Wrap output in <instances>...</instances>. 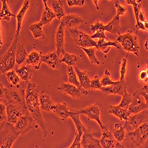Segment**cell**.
Masks as SVG:
<instances>
[{
	"label": "cell",
	"instance_id": "836d02e7",
	"mask_svg": "<svg viewBox=\"0 0 148 148\" xmlns=\"http://www.w3.org/2000/svg\"><path fill=\"white\" fill-rule=\"evenodd\" d=\"M27 57V52L24 45L18 42L16 49V62L18 65L23 64L26 62Z\"/></svg>",
	"mask_w": 148,
	"mask_h": 148
},
{
	"label": "cell",
	"instance_id": "ab89813d",
	"mask_svg": "<svg viewBox=\"0 0 148 148\" xmlns=\"http://www.w3.org/2000/svg\"><path fill=\"white\" fill-rule=\"evenodd\" d=\"M133 100V96L127 93V91L125 92V94L122 96V100L119 106L123 109L127 110L129 106L131 104Z\"/></svg>",
	"mask_w": 148,
	"mask_h": 148
},
{
	"label": "cell",
	"instance_id": "484cf974",
	"mask_svg": "<svg viewBox=\"0 0 148 148\" xmlns=\"http://www.w3.org/2000/svg\"><path fill=\"white\" fill-rule=\"evenodd\" d=\"M69 117H71L74 123V125H75L77 129V133L81 137H82L84 133L88 131V130L85 127V126L82 125V122L79 119V114L76 110L70 111Z\"/></svg>",
	"mask_w": 148,
	"mask_h": 148
},
{
	"label": "cell",
	"instance_id": "94428289",
	"mask_svg": "<svg viewBox=\"0 0 148 148\" xmlns=\"http://www.w3.org/2000/svg\"><path fill=\"white\" fill-rule=\"evenodd\" d=\"M35 148H41V147H39V146H38V145H36V146H35Z\"/></svg>",
	"mask_w": 148,
	"mask_h": 148
},
{
	"label": "cell",
	"instance_id": "1f68e13d",
	"mask_svg": "<svg viewBox=\"0 0 148 148\" xmlns=\"http://www.w3.org/2000/svg\"><path fill=\"white\" fill-rule=\"evenodd\" d=\"M43 24L40 21L37 23L31 24L29 27L30 30L32 32L33 37L35 39H39L40 40L45 38V34L42 30Z\"/></svg>",
	"mask_w": 148,
	"mask_h": 148
},
{
	"label": "cell",
	"instance_id": "f5cc1de1",
	"mask_svg": "<svg viewBox=\"0 0 148 148\" xmlns=\"http://www.w3.org/2000/svg\"><path fill=\"white\" fill-rule=\"evenodd\" d=\"M102 24H103V23L101 22H100L99 20H97L94 24L91 25V30L93 32L94 34L101 27V26H102Z\"/></svg>",
	"mask_w": 148,
	"mask_h": 148
},
{
	"label": "cell",
	"instance_id": "cb8c5ba5",
	"mask_svg": "<svg viewBox=\"0 0 148 148\" xmlns=\"http://www.w3.org/2000/svg\"><path fill=\"white\" fill-rule=\"evenodd\" d=\"M74 70H75L77 77L79 78V82L80 83L81 87L84 88V89L88 90H91L90 88V84L91 79H90L88 73L87 71H82L79 70L77 66H73Z\"/></svg>",
	"mask_w": 148,
	"mask_h": 148
},
{
	"label": "cell",
	"instance_id": "e0dca14e",
	"mask_svg": "<svg viewBox=\"0 0 148 148\" xmlns=\"http://www.w3.org/2000/svg\"><path fill=\"white\" fill-rule=\"evenodd\" d=\"M84 23V20L79 15L68 14L65 16L61 20L60 24L64 26L65 29L77 28L79 24Z\"/></svg>",
	"mask_w": 148,
	"mask_h": 148
},
{
	"label": "cell",
	"instance_id": "680465c9",
	"mask_svg": "<svg viewBox=\"0 0 148 148\" xmlns=\"http://www.w3.org/2000/svg\"><path fill=\"white\" fill-rule=\"evenodd\" d=\"M145 47L146 50L148 51V38L146 40V42H145Z\"/></svg>",
	"mask_w": 148,
	"mask_h": 148
},
{
	"label": "cell",
	"instance_id": "d590c367",
	"mask_svg": "<svg viewBox=\"0 0 148 148\" xmlns=\"http://www.w3.org/2000/svg\"><path fill=\"white\" fill-rule=\"evenodd\" d=\"M3 7L0 13V18L1 19H3L6 21H10L11 17H16L17 16H15L11 13L8 5L7 4V2L6 0H2Z\"/></svg>",
	"mask_w": 148,
	"mask_h": 148
},
{
	"label": "cell",
	"instance_id": "5b68a950",
	"mask_svg": "<svg viewBox=\"0 0 148 148\" xmlns=\"http://www.w3.org/2000/svg\"><path fill=\"white\" fill-rule=\"evenodd\" d=\"M19 41V36L15 35L14 40L7 52L1 58L0 60V72L4 73L13 69L14 67L16 59V49Z\"/></svg>",
	"mask_w": 148,
	"mask_h": 148
},
{
	"label": "cell",
	"instance_id": "11a10c76",
	"mask_svg": "<svg viewBox=\"0 0 148 148\" xmlns=\"http://www.w3.org/2000/svg\"><path fill=\"white\" fill-rule=\"evenodd\" d=\"M114 148H126V147L123 144H121L120 142H117L116 144V146H115Z\"/></svg>",
	"mask_w": 148,
	"mask_h": 148
},
{
	"label": "cell",
	"instance_id": "ac0fdd59",
	"mask_svg": "<svg viewBox=\"0 0 148 148\" xmlns=\"http://www.w3.org/2000/svg\"><path fill=\"white\" fill-rule=\"evenodd\" d=\"M52 112L62 121L65 122L69 117L70 110L65 103H56L54 105Z\"/></svg>",
	"mask_w": 148,
	"mask_h": 148
},
{
	"label": "cell",
	"instance_id": "60d3db41",
	"mask_svg": "<svg viewBox=\"0 0 148 148\" xmlns=\"http://www.w3.org/2000/svg\"><path fill=\"white\" fill-rule=\"evenodd\" d=\"M6 75L7 79L10 84L18 87V84L20 81V78L14 70H11L7 72Z\"/></svg>",
	"mask_w": 148,
	"mask_h": 148
},
{
	"label": "cell",
	"instance_id": "4dcf8cb0",
	"mask_svg": "<svg viewBox=\"0 0 148 148\" xmlns=\"http://www.w3.org/2000/svg\"><path fill=\"white\" fill-rule=\"evenodd\" d=\"M112 46H114L117 49H120V47L117 45V42H106L105 39H101L97 42V49L99 51H102L104 53H107Z\"/></svg>",
	"mask_w": 148,
	"mask_h": 148
},
{
	"label": "cell",
	"instance_id": "5bb4252c",
	"mask_svg": "<svg viewBox=\"0 0 148 148\" xmlns=\"http://www.w3.org/2000/svg\"><path fill=\"white\" fill-rule=\"evenodd\" d=\"M101 91L106 96L112 94H116L123 96L125 92L127 91L126 84L125 80L118 81L115 84H113L108 87H103L101 88Z\"/></svg>",
	"mask_w": 148,
	"mask_h": 148
},
{
	"label": "cell",
	"instance_id": "52a82bcc",
	"mask_svg": "<svg viewBox=\"0 0 148 148\" xmlns=\"http://www.w3.org/2000/svg\"><path fill=\"white\" fill-rule=\"evenodd\" d=\"M71 38L75 44L79 47H97V42L91 38V36L78 30L77 28L69 29Z\"/></svg>",
	"mask_w": 148,
	"mask_h": 148
},
{
	"label": "cell",
	"instance_id": "7a4b0ae2",
	"mask_svg": "<svg viewBox=\"0 0 148 148\" xmlns=\"http://www.w3.org/2000/svg\"><path fill=\"white\" fill-rule=\"evenodd\" d=\"M0 86V98L1 103L5 101L6 106L13 104L28 110L26 102V91L20 88L19 87L16 88H5L2 83Z\"/></svg>",
	"mask_w": 148,
	"mask_h": 148
},
{
	"label": "cell",
	"instance_id": "c3c4849f",
	"mask_svg": "<svg viewBox=\"0 0 148 148\" xmlns=\"http://www.w3.org/2000/svg\"><path fill=\"white\" fill-rule=\"evenodd\" d=\"M69 148H82L81 137L77 133H76L75 137L74 138L73 142L69 147Z\"/></svg>",
	"mask_w": 148,
	"mask_h": 148
},
{
	"label": "cell",
	"instance_id": "816d5d0a",
	"mask_svg": "<svg viewBox=\"0 0 148 148\" xmlns=\"http://www.w3.org/2000/svg\"><path fill=\"white\" fill-rule=\"evenodd\" d=\"M139 77L140 81L148 84V77H147L146 70H142L140 72Z\"/></svg>",
	"mask_w": 148,
	"mask_h": 148
},
{
	"label": "cell",
	"instance_id": "8fae6325",
	"mask_svg": "<svg viewBox=\"0 0 148 148\" xmlns=\"http://www.w3.org/2000/svg\"><path fill=\"white\" fill-rule=\"evenodd\" d=\"M34 119L31 116L30 114H26L21 117L16 125H14V128L17 133L21 135H24L27 133L33 127V122Z\"/></svg>",
	"mask_w": 148,
	"mask_h": 148
},
{
	"label": "cell",
	"instance_id": "9f6ffc18",
	"mask_svg": "<svg viewBox=\"0 0 148 148\" xmlns=\"http://www.w3.org/2000/svg\"><path fill=\"white\" fill-rule=\"evenodd\" d=\"M143 24H144V26H145V28L146 29V31L148 32V21L146 20V21H145L143 23Z\"/></svg>",
	"mask_w": 148,
	"mask_h": 148
},
{
	"label": "cell",
	"instance_id": "b9f144b4",
	"mask_svg": "<svg viewBox=\"0 0 148 148\" xmlns=\"http://www.w3.org/2000/svg\"><path fill=\"white\" fill-rule=\"evenodd\" d=\"M103 87H108L113 84H115L117 81H113L110 78V73L108 69H106L104 72V75L100 81Z\"/></svg>",
	"mask_w": 148,
	"mask_h": 148
},
{
	"label": "cell",
	"instance_id": "db71d44e",
	"mask_svg": "<svg viewBox=\"0 0 148 148\" xmlns=\"http://www.w3.org/2000/svg\"><path fill=\"white\" fill-rule=\"evenodd\" d=\"M139 21H140V22L143 23L146 21V17H145V16L144 13H143V12H142L141 10L140 11V13H139Z\"/></svg>",
	"mask_w": 148,
	"mask_h": 148
},
{
	"label": "cell",
	"instance_id": "ee69618b",
	"mask_svg": "<svg viewBox=\"0 0 148 148\" xmlns=\"http://www.w3.org/2000/svg\"><path fill=\"white\" fill-rule=\"evenodd\" d=\"M103 87L102 86L99 77L95 75L91 80L90 84L91 90H101Z\"/></svg>",
	"mask_w": 148,
	"mask_h": 148
},
{
	"label": "cell",
	"instance_id": "f1b7e54d",
	"mask_svg": "<svg viewBox=\"0 0 148 148\" xmlns=\"http://www.w3.org/2000/svg\"><path fill=\"white\" fill-rule=\"evenodd\" d=\"M120 17L117 16L113 18V19L109 22L107 25L105 26V30L110 32L113 35H116L117 34L119 36L120 34Z\"/></svg>",
	"mask_w": 148,
	"mask_h": 148
},
{
	"label": "cell",
	"instance_id": "7bdbcfd3",
	"mask_svg": "<svg viewBox=\"0 0 148 148\" xmlns=\"http://www.w3.org/2000/svg\"><path fill=\"white\" fill-rule=\"evenodd\" d=\"M105 26L103 24L101 27L98 29L92 36H91V38L92 39H98L99 40L101 39H106L107 41H110L105 34Z\"/></svg>",
	"mask_w": 148,
	"mask_h": 148
},
{
	"label": "cell",
	"instance_id": "9a60e30c",
	"mask_svg": "<svg viewBox=\"0 0 148 148\" xmlns=\"http://www.w3.org/2000/svg\"><path fill=\"white\" fill-rule=\"evenodd\" d=\"M41 62L46 64L53 69H58L61 66V62L56 52H51L45 55H42Z\"/></svg>",
	"mask_w": 148,
	"mask_h": 148
},
{
	"label": "cell",
	"instance_id": "8992f818",
	"mask_svg": "<svg viewBox=\"0 0 148 148\" xmlns=\"http://www.w3.org/2000/svg\"><path fill=\"white\" fill-rule=\"evenodd\" d=\"M117 42L121 44L124 50L128 52H133L139 56L140 47L138 38L132 30H129L125 34H120L117 38Z\"/></svg>",
	"mask_w": 148,
	"mask_h": 148
},
{
	"label": "cell",
	"instance_id": "ffe728a7",
	"mask_svg": "<svg viewBox=\"0 0 148 148\" xmlns=\"http://www.w3.org/2000/svg\"><path fill=\"white\" fill-rule=\"evenodd\" d=\"M39 104L41 110L46 112H52L55 104L46 91H42L40 92Z\"/></svg>",
	"mask_w": 148,
	"mask_h": 148
},
{
	"label": "cell",
	"instance_id": "30bf717a",
	"mask_svg": "<svg viewBox=\"0 0 148 148\" xmlns=\"http://www.w3.org/2000/svg\"><path fill=\"white\" fill-rule=\"evenodd\" d=\"M79 114H84L87 116L89 119L93 120L98 123L101 128L103 127L101 119V104L99 103H96L95 104L91 105L84 109H81L76 110Z\"/></svg>",
	"mask_w": 148,
	"mask_h": 148
},
{
	"label": "cell",
	"instance_id": "f35d334b",
	"mask_svg": "<svg viewBox=\"0 0 148 148\" xmlns=\"http://www.w3.org/2000/svg\"><path fill=\"white\" fill-rule=\"evenodd\" d=\"M82 49V50L85 52L86 55L88 56V59H90V62L93 64H95L97 65H100V62L98 61L97 58H96L95 55V52L97 50V48L94 47H90V48H84V47H80Z\"/></svg>",
	"mask_w": 148,
	"mask_h": 148
},
{
	"label": "cell",
	"instance_id": "3957f363",
	"mask_svg": "<svg viewBox=\"0 0 148 148\" xmlns=\"http://www.w3.org/2000/svg\"><path fill=\"white\" fill-rule=\"evenodd\" d=\"M126 140L132 148H145L148 140V119L134 131L126 134Z\"/></svg>",
	"mask_w": 148,
	"mask_h": 148
},
{
	"label": "cell",
	"instance_id": "e575fe53",
	"mask_svg": "<svg viewBox=\"0 0 148 148\" xmlns=\"http://www.w3.org/2000/svg\"><path fill=\"white\" fill-rule=\"evenodd\" d=\"M52 7L56 17L61 21L65 16V11L63 4L60 0H54L52 2Z\"/></svg>",
	"mask_w": 148,
	"mask_h": 148
},
{
	"label": "cell",
	"instance_id": "6da1fadb",
	"mask_svg": "<svg viewBox=\"0 0 148 148\" xmlns=\"http://www.w3.org/2000/svg\"><path fill=\"white\" fill-rule=\"evenodd\" d=\"M39 86L34 83L28 82L26 89V102L29 112L41 129L45 138L47 135V131L41 113L39 104Z\"/></svg>",
	"mask_w": 148,
	"mask_h": 148
},
{
	"label": "cell",
	"instance_id": "7402d4cb",
	"mask_svg": "<svg viewBox=\"0 0 148 148\" xmlns=\"http://www.w3.org/2000/svg\"><path fill=\"white\" fill-rule=\"evenodd\" d=\"M64 31L65 28L62 25L60 24L55 36L56 52L59 57L61 53L64 55L65 53L64 50Z\"/></svg>",
	"mask_w": 148,
	"mask_h": 148
},
{
	"label": "cell",
	"instance_id": "9c48e42d",
	"mask_svg": "<svg viewBox=\"0 0 148 148\" xmlns=\"http://www.w3.org/2000/svg\"><path fill=\"white\" fill-rule=\"evenodd\" d=\"M28 110L24 109L19 106L8 104L7 106V121L11 124L16 125L18 120L23 116L29 114Z\"/></svg>",
	"mask_w": 148,
	"mask_h": 148
},
{
	"label": "cell",
	"instance_id": "6f0895ef",
	"mask_svg": "<svg viewBox=\"0 0 148 148\" xmlns=\"http://www.w3.org/2000/svg\"><path fill=\"white\" fill-rule=\"evenodd\" d=\"M93 1V3L95 4V5L96 8H97V10H99V7H98V0H97V1H95V0H94V1Z\"/></svg>",
	"mask_w": 148,
	"mask_h": 148
},
{
	"label": "cell",
	"instance_id": "d6a6232c",
	"mask_svg": "<svg viewBox=\"0 0 148 148\" xmlns=\"http://www.w3.org/2000/svg\"><path fill=\"white\" fill-rule=\"evenodd\" d=\"M125 127L123 126L120 123H116L113 129V136L117 142H123L126 140V134Z\"/></svg>",
	"mask_w": 148,
	"mask_h": 148
},
{
	"label": "cell",
	"instance_id": "4316f807",
	"mask_svg": "<svg viewBox=\"0 0 148 148\" xmlns=\"http://www.w3.org/2000/svg\"><path fill=\"white\" fill-rule=\"evenodd\" d=\"M29 0H26V1H24L23 5L20 10L19 11L18 13L17 14L16 16L17 18V30H16V34L17 36H19L20 30L21 29V26H22V23L23 21V19L25 17L26 13L27 11V10L29 8Z\"/></svg>",
	"mask_w": 148,
	"mask_h": 148
},
{
	"label": "cell",
	"instance_id": "4fadbf2b",
	"mask_svg": "<svg viewBox=\"0 0 148 148\" xmlns=\"http://www.w3.org/2000/svg\"><path fill=\"white\" fill-rule=\"evenodd\" d=\"M148 119V109L145 110L142 112L134 114H131L125 122V127H126L127 125H130L134 130L138 128L140 126L147 120Z\"/></svg>",
	"mask_w": 148,
	"mask_h": 148
},
{
	"label": "cell",
	"instance_id": "d4e9b609",
	"mask_svg": "<svg viewBox=\"0 0 148 148\" xmlns=\"http://www.w3.org/2000/svg\"><path fill=\"white\" fill-rule=\"evenodd\" d=\"M44 3V9L42 14V18L40 22L43 24V26L49 25L52 21L56 17L54 12L47 6L46 0H43Z\"/></svg>",
	"mask_w": 148,
	"mask_h": 148
},
{
	"label": "cell",
	"instance_id": "44dd1931",
	"mask_svg": "<svg viewBox=\"0 0 148 148\" xmlns=\"http://www.w3.org/2000/svg\"><path fill=\"white\" fill-rule=\"evenodd\" d=\"M102 130V137L100 139V144L103 148H114V136L112 134L108 128L103 126L101 128Z\"/></svg>",
	"mask_w": 148,
	"mask_h": 148
},
{
	"label": "cell",
	"instance_id": "277c9868",
	"mask_svg": "<svg viewBox=\"0 0 148 148\" xmlns=\"http://www.w3.org/2000/svg\"><path fill=\"white\" fill-rule=\"evenodd\" d=\"M20 135L16 132L14 125L8 121L1 123L0 148H11Z\"/></svg>",
	"mask_w": 148,
	"mask_h": 148
},
{
	"label": "cell",
	"instance_id": "7dc6e473",
	"mask_svg": "<svg viewBox=\"0 0 148 148\" xmlns=\"http://www.w3.org/2000/svg\"><path fill=\"white\" fill-rule=\"evenodd\" d=\"M138 91L141 97H143L145 98V103L148 109V86L145 85L144 87H143L141 89H140Z\"/></svg>",
	"mask_w": 148,
	"mask_h": 148
},
{
	"label": "cell",
	"instance_id": "83f0119b",
	"mask_svg": "<svg viewBox=\"0 0 148 148\" xmlns=\"http://www.w3.org/2000/svg\"><path fill=\"white\" fill-rule=\"evenodd\" d=\"M42 53H38V52L33 51L29 55H27L26 64L28 65H32L33 66L34 68L36 70H38L40 68V66L42 64L40 58Z\"/></svg>",
	"mask_w": 148,
	"mask_h": 148
},
{
	"label": "cell",
	"instance_id": "f6af8a7d",
	"mask_svg": "<svg viewBox=\"0 0 148 148\" xmlns=\"http://www.w3.org/2000/svg\"><path fill=\"white\" fill-rule=\"evenodd\" d=\"M128 56V54L127 55L126 58H124L122 59V62L121 64L120 68V81L125 80V76L126 74V66H127V58Z\"/></svg>",
	"mask_w": 148,
	"mask_h": 148
},
{
	"label": "cell",
	"instance_id": "681fc988",
	"mask_svg": "<svg viewBox=\"0 0 148 148\" xmlns=\"http://www.w3.org/2000/svg\"><path fill=\"white\" fill-rule=\"evenodd\" d=\"M115 7L117 9V16L120 17V16H123L126 13V12L127 11L126 8L125 6L121 5L118 1L116 2Z\"/></svg>",
	"mask_w": 148,
	"mask_h": 148
},
{
	"label": "cell",
	"instance_id": "91938a15",
	"mask_svg": "<svg viewBox=\"0 0 148 148\" xmlns=\"http://www.w3.org/2000/svg\"><path fill=\"white\" fill-rule=\"evenodd\" d=\"M146 71L147 75V77H148V68H146Z\"/></svg>",
	"mask_w": 148,
	"mask_h": 148
},
{
	"label": "cell",
	"instance_id": "7c38bea8",
	"mask_svg": "<svg viewBox=\"0 0 148 148\" xmlns=\"http://www.w3.org/2000/svg\"><path fill=\"white\" fill-rule=\"evenodd\" d=\"M147 109L145 102L142 100L141 95L139 94V91H135L133 95V100L127 110L131 114L139 113L142 111Z\"/></svg>",
	"mask_w": 148,
	"mask_h": 148
},
{
	"label": "cell",
	"instance_id": "603a6c76",
	"mask_svg": "<svg viewBox=\"0 0 148 148\" xmlns=\"http://www.w3.org/2000/svg\"><path fill=\"white\" fill-rule=\"evenodd\" d=\"M108 111L110 114L115 116L121 121H125V122L127 121L128 117L131 115L127 110L123 109L119 106L110 105L108 107Z\"/></svg>",
	"mask_w": 148,
	"mask_h": 148
},
{
	"label": "cell",
	"instance_id": "ba28073f",
	"mask_svg": "<svg viewBox=\"0 0 148 148\" xmlns=\"http://www.w3.org/2000/svg\"><path fill=\"white\" fill-rule=\"evenodd\" d=\"M58 90L66 95H69L73 98H79L81 96L87 95L88 91L82 87H77L75 85L69 83L61 82L58 87Z\"/></svg>",
	"mask_w": 148,
	"mask_h": 148
},
{
	"label": "cell",
	"instance_id": "2e32d148",
	"mask_svg": "<svg viewBox=\"0 0 148 148\" xmlns=\"http://www.w3.org/2000/svg\"><path fill=\"white\" fill-rule=\"evenodd\" d=\"M82 148H103L99 140L96 139L90 133L87 131L84 133L81 139Z\"/></svg>",
	"mask_w": 148,
	"mask_h": 148
},
{
	"label": "cell",
	"instance_id": "e7e4bbea",
	"mask_svg": "<svg viewBox=\"0 0 148 148\" xmlns=\"http://www.w3.org/2000/svg\"><path fill=\"white\" fill-rule=\"evenodd\" d=\"M147 86H148V85H147Z\"/></svg>",
	"mask_w": 148,
	"mask_h": 148
},
{
	"label": "cell",
	"instance_id": "f907efd6",
	"mask_svg": "<svg viewBox=\"0 0 148 148\" xmlns=\"http://www.w3.org/2000/svg\"><path fill=\"white\" fill-rule=\"evenodd\" d=\"M66 1L69 7L73 6H83L85 3L84 0H67Z\"/></svg>",
	"mask_w": 148,
	"mask_h": 148
},
{
	"label": "cell",
	"instance_id": "8d00e7d4",
	"mask_svg": "<svg viewBox=\"0 0 148 148\" xmlns=\"http://www.w3.org/2000/svg\"><path fill=\"white\" fill-rule=\"evenodd\" d=\"M66 69L68 76L69 83L75 85L77 87H80L81 85H80L79 82L78 81L77 75L75 70H74L73 66H66Z\"/></svg>",
	"mask_w": 148,
	"mask_h": 148
},
{
	"label": "cell",
	"instance_id": "f546056e",
	"mask_svg": "<svg viewBox=\"0 0 148 148\" xmlns=\"http://www.w3.org/2000/svg\"><path fill=\"white\" fill-rule=\"evenodd\" d=\"M16 72L20 78L26 82H29V81L32 79L33 76V71L29 66H22L20 68L16 69Z\"/></svg>",
	"mask_w": 148,
	"mask_h": 148
},
{
	"label": "cell",
	"instance_id": "be15d7a7",
	"mask_svg": "<svg viewBox=\"0 0 148 148\" xmlns=\"http://www.w3.org/2000/svg\"><path fill=\"white\" fill-rule=\"evenodd\" d=\"M68 148H69V147H68Z\"/></svg>",
	"mask_w": 148,
	"mask_h": 148
},
{
	"label": "cell",
	"instance_id": "74e56055",
	"mask_svg": "<svg viewBox=\"0 0 148 148\" xmlns=\"http://www.w3.org/2000/svg\"><path fill=\"white\" fill-rule=\"evenodd\" d=\"M62 59H60L61 63H65L66 66H75L76 63L78 61L79 58L74 55H71L69 53L65 52L64 55Z\"/></svg>",
	"mask_w": 148,
	"mask_h": 148
},
{
	"label": "cell",
	"instance_id": "d6986e66",
	"mask_svg": "<svg viewBox=\"0 0 148 148\" xmlns=\"http://www.w3.org/2000/svg\"><path fill=\"white\" fill-rule=\"evenodd\" d=\"M142 1V0H126V3H127L128 4L132 5L133 7L134 16L136 17V24L135 26V28L136 29V33L139 30L146 31L144 26V24L143 23L140 22L139 20V13H140V11L141 10Z\"/></svg>",
	"mask_w": 148,
	"mask_h": 148
},
{
	"label": "cell",
	"instance_id": "6125c7cd",
	"mask_svg": "<svg viewBox=\"0 0 148 148\" xmlns=\"http://www.w3.org/2000/svg\"><path fill=\"white\" fill-rule=\"evenodd\" d=\"M146 64H148V59L146 60Z\"/></svg>",
	"mask_w": 148,
	"mask_h": 148
},
{
	"label": "cell",
	"instance_id": "bcb514c9",
	"mask_svg": "<svg viewBox=\"0 0 148 148\" xmlns=\"http://www.w3.org/2000/svg\"><path fill=\"white\" fill-rule=\"evenodd\" d=\"M7 120V106L3 103H0V122L1 123H4Z\"/></svg>",
	"mask_w": 148,
	"mask_h": 148
}]
</instances>
